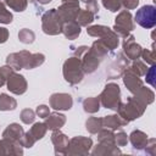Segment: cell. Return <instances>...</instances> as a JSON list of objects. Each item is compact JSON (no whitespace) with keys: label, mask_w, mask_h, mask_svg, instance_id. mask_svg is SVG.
Listing matches in <instances>:
<instances>
[{"label":"cell","mask_w":156,"mask_h":156,"mask_svg":"<svg viewBox=\"0 0 156 156\" xmlns=\"http://www.w3.org/2000/svg\"><path fill=\"white\" fill-rule=\"evenodd\" d=\"M130 69L136 74V76H144L145 73H146V71H147V68H146V66L141 62V61H139V60H136V61H134L133 62V65H132V67H130Z\"/></svg>","instance_id":"35"},{"label":"cell","mask_w":156,"mask_h":156,"mask_svg":"<svg viewBox=\"0 0 156 156\" xmlns=\"http://www.w3.org/2000/svg\"><path fill=\"white\" fill-rule=\"evenodd\" d=\"M6 84H7V89L16 95H21L27 90V82L24 77L15 72L6 79Z\"/></svg>","instance_id":"12"},{"label":"cell","mask_w":156,"mask_h":156,"mask_svg":"<svg viewBox=\"0 0 156 156\" xmlns=\"http://www.w3.org/2000/svg\"><path fill=\"white\" fill-rule=\"evenodd\" d=\"M84 72L82 69L80 57L73 56L69 57L63 63V77L69 84H77L83 79Z\"/></svg>","instance_id":"4"},{"label":"cell","mask_w":156,"mask_h":156,"mask_svg":"<svg viewBox=\"0 0 156 156\" xmlns=\"http://www.w3.org/2000/svg\"><path fill=\"white\" fill-rule=\"evenodd\" d=\"M135 98H138L143 104H145V105H149V104H151L152 101H154V93L150 90V89H147V88H144V87H141L139 90H136L135 93Z\"/></svg>","instance_id":"25"},{"label":"cell","mask_w":156,"mask_h":156,"mask_svg":"<svg viewBox=\"0 0 156 156\" xmlns=\"http://www.w3.org/2000/svg\"><path fill=\"white\" fill-rule=\"evenodd\" d=\"M4 4H6L7 6H10L12 10L15 11H23L27 7L28 0H2Z\"/></svg>","instance_id":"32"},{"label":"cell","mask_w":156,"mask_h":156,"mask_svg":"<svg viewBox=\"0 0 156 156\" xmlns=\"http://www.w3.org/2000/svg\"><path fill=\"white\" fill-rule=\"evenodd\" d=\"M94 21V13L89 10H79L76 17V22L79 26L87 27L88 24H90Z\"/></svg>","instance_id":"24"},{"label":"cell","mask_w":156,"mask_h":156,"mask_svg":"<svg viewBox=\"0 0 156 156\" xmlns=\"http://www.w3.org/2000/svg\"><path fill=\"white\" fill-rule=\"evenodd\" d=\"M141 55H143V57H144V60L147 62V63H150L151 66L152 65H155V50H151V51H149V50H143L141 51Z\"/></svg>","instance_id":"38"},{"label":"cell","mask_w":156,"mask_h":156,"mask_svg":"<svg viewBox=\"0 0 156 156\" xmlns=\"http://www.w3.org/2000/svg\"><path fill=\"white\" fill-rule=\"evenodd\" d=\"M102 4H104V6H105L107 10H110V11H112V12L118 11V10L122 7L119 0H102Z\"/></svg>","instance_id":"36"},{"label":"cell","mask_w":156,"mask_h":156,"mask_svg":"<svg viewBox=\"0 0 156 156\" xmlns=\"http://www.w3.org/2000/svg\"><path fill=\"white\" fill-rule=\"evenodd\" d=\"M66 122V117L61 113H52V115H49L48 117H45V122L44 124L46 126L48 129H51V130H57L60 129Z\"/></svg>","instance_id":"19"},{"label":"cell","mask_w":156,"mask_h":156,"mask_svg":"<svg viewBox=\"0 0 156 156\" xmlns=\"http://www.w3.org/2000/svg\"><path fill=\"white\" fill-rule=\"evenodd\" d=\"M61 32L68 38V39H76L80 33V26L74 21L63 22L61 27Z\"/></svg>","instance_id":"20"},{"label":"cell","mask_w":156,"mask_h":156,"mask_svg":"<svg viewBox=\"0 0 156 156\" xmlns=\"http://www.w3.org/2000/svg\"><path fill=\"white\" fill-rule=\"evenodd\" d=\"M128 122L126 119H123L119 115H110V116H106L102 118V127L104 128H107V129H111V130H115V129H118L123 126H126Z\"/></svg>","instance_id":"18"},{"label":"cell","mask_w":156,"mask_h":156,"mask_svg":"<svg viewBox=\"0 0 156 156\" xmlns=\"http://www.w3.org/2000/svg\"><path fill=\"white\" fill-rule=\"evenodd\" d=\"M18 39H20V41H22V43H24V44H30V43H33L34 39H35V34H34V32H32L30 29L24 28V29L20 30V33H18Z\"/></svg>","instance_id":"31"},{"label":"cell","mask_w":156,"mask_h":156,"mask_svg":"<svg viewBox=\"0 0 156 156\" xmlns=\"http://www.w3.org/2000/svg\"><path fill=\"white\" fill-rule=\"evenodd\" d=\"M126 67H128V61L126 60V57H123L122 55H118V58H117V61L115 62V65H112V67H111V73H110V78L112 79V78H115V73H116V69L118 68V72H119V74L124 71V68Z\"/></svg>","instance_id":"30"},{"label":"cell","mask_w":156,"mask_h":156,"mask_svg":"<svg viewBox=\"0 0 156 156\" xmlns=\"http://www.w3.org/2000/svg\"><path fill=\"white\" fill-rule=\"evenodd\" d=\"M85 127L91 133V134H95L98 133L100 129H102V118H98V117H90L87 123H85Z\"/></svg>","instance_id":"29"},{"label":"cell","mask_w":156,"mask_h":156,"mask_svg":"<svg viewBox=\"0 0 156 156\" xmlns=\"http://www.w3.org/2000/svg\"><path fill=\"white\" fill-rule=\"evenodd\" d=\"M128 141V138H127V134L124 132H118L115 134V144L117 146H124Z\"/></svg>","instance_id":"37"},{"label":"cell","mask_w":156,"mask_h":156,"mask_svg":"<svg viewBox=\"0 0 156 156\" xmlns=\"http://www.w3.org/2000/svg\"><path fill=\"white\" fill-rule=\"evenodd\" d=\"M0 155H22L20 141H15L7 138L0 140Z\"/></svg>","instance_id":"15"},{"label":"cell","mask_w":156,"mask_h":156,"mask_svg":"<svg viewBox=\"0 0 156 156\" xmlns=\"http://www.w3.org/2000/svg\"><path fill=\"white\" fill-rule=\"evenodd\" d=\"M83 108L85 112L89 113H95L100 108V99L98 98H88L83 101Z\"/></svg>","instance_id":"27"},{"label":"cell","mask_w":156,"mask_h":156,"mask_svg":"<svg viewBox=\"0 0 156 156\" xmlns=\"http://www.w3.org/2000/svg\"><path fill=\"white\" fill-rule=\"evenodd\" d=\"M93 145L90 138L85 136H74L68 141L66 155H87Z\"/></svg>","instance_id":"8"},{"label":"cell","mask_w":156,"mask_h":156,"mask_svg":"<svg viewBox=\"0 0 156 156\" xmlns=\"http://www.w3.org/2000/svg\"><path fill=\"white\" fill-rule=\"evenodd\" d=\"M5 82H6V79H5V78H4V77L0 74V87H1V85H2Z\"/></svg>","instance_id":"45"},{"label":"cell","mask_w":156,"mask_h":156,"mask_svg":"<svg viewBox=\"0 0 156 156\" xmlns=\"http://www.w3.org/2000/svg\"><path fill=\"white\" fill-rule=\"evenodd\" d=\"M79 10L80 9H79L78 0H62L60 7L56 11L63 23V22H68V21H74Z\"/></svg>","instance_id":"9"},{"label":"cell","mask_w":156,"mask_h":156,"mask_svg":"<svg viewBox=\"0 0 156 156\" xmlns=\"http://www.w3.org/2000/svg\"><path fill=\"white\" fill-rule=\"evenodd\" d=\"M101 60H102L101 56H99L91 48H88L85 50V52L80 56L83 72L84 73H91V72H94L98 68V66H99V63H100Z\"/></svg>","instance_id":"11"},{"label":"cell","mask_w":156,"mask_h":156,"mask_svg":"<svg viewBox=\"0 0 156 156\" xmlns=\"http://www.w3.org/2000/svg\"><path fill=\"white\" fill-rule=\"evenodd\" d=\"M145 76H146V82L150 83V84L154 87V85H155V80H154V78H155V65H152V66L149 68V71H146Z\"/></svg>","instance_id":"41"},{"label":"cell","mask_w":156,"mask_h":156,"mask_svg":"<svg viewBox=\"0 0 156 156\" xmlns=\"http://www.w3.org/2000/svg\"><path fill=\"white\" fill-rule=\"evenodd\" d=\"M21 119L23 123L26 124H29V123H33L34 119H35V113L33 110L30 108H24L22 112H21Z\"/></svg>","instance_id":"34"},{"label":"cell","mask_w":156,"mask_h":156,"mask_svg":"<svg viewBox=\"0 0 156 156\" xmlns=\"http://www.w3.org/2000/svg\"><path fill=\"white\" fill-rule=\"evenodd\" d=\"M113 154H121V151L117 149L116 144H110V143H100L99 145H96V147L93 151V155H113Z\"/></svg>","instance_id":"23"},{"label":"cell","mask_w":156,"mask_h":156,"mask_svg":"<svg viewBox=\"0 0 156 156\" xmlns=\"http://www.w3.org/2000/svg\"><path fill=\"white\" fill-rule=\"evenodd\" d=\"M41 27L44 33L50 34V35H56L61 33V27H62V21L57 15L56 9H51L46 11L43 17H41Z\"/></svg>","instance_id":"6"},{"label":"cell","mask_w":156,"mask_h":156,"mask_svg":"<svg viewBox=\"0 0 156 156\" xmlns=\"http://www.w3.org/2000/svg\"><path fill=\"white\" fill-rule=\"evenodd\" d=\"M88 34L91 37L100 38L99 40L107 48V50H113L118 46V35L105 26H91L87 29Z\"/></svg>","instance_id":"3"},{"label":"cell","mask_w":156,"mask_h":156,"mask_svg":"<svg viewBox=\"0 0 156 156\" xmlns=\"http://www.w3.org/2000/svg\"><path fill=\"white\" fill-rule=\"evenodd\" d=\"M9 38V30L6 28H0V44L5 43Z\"/></svg>","instance_id":"43"},{"label":"cell","mask_w":156,"mask_h":156,"mask_svg":"<svg viewBox=\"0 0 156 156\" xmlns=\"http://www.w3.org/2000/svg\"><path fill=\"white\" fill-rule=\"evenodd\" d=\"M33 1H37V2H39V4H41V5H45V4L50 2L51 0H33Z\"/></svg>","instance_id":"44"},{"label":"cell","mask_w":156,"mask_h":156,"mask_svg":"<svg viewBox=\"0 0 156 156\" xmlns=\"http://www.w3.org/2000/svg\"><path fill=\"white\" fill-rule=\"evenodd\" d=\"M119 2H121V6L126 7L127 10H132L138 6L139 0H119Z\"/></svg>","instance_id":"40"},{"label":"cell","mask_w":156,"mask_h":156,"mask_svg":"<svg viewBox=\"0 0 156 156\" xmlns=\"http://www.w3.org/2000/svg\"><path fill=\"white\" fill-rule=\"evenodd\" d=\"M72 96L66 93H56L50 98V106L55 110H69L72 107Z\"/></svg>","instance_id":"13"},{"label":"cell","mask_w":156,"mask_h":156,"mask_svg":"<svg viewBox=\"0 0 156 156\" xmlns=\"http://www.w3.org/2000/svg\"><path fill=\"white\" fill-rule=\"evenodd\" d=\"M44 61H45V56L43 54H30L26 50L10 54L6 58V63L11 66L13 69H21V68L32 69L40 66Z\"/></svg>","instance_id":"1"},{"label":"cell","mask_w":156,"mask_h":156,"mask_svg":"<svg viewBox=\"0 0 156 156\" xmlns=\"http://www.w3.org/2000/svg\"><path fill=\"white\" fill-rule=\"evenodd\" d=\"M46 130H48V128H46V126H45L44 123H34L33 127L28 130V133H29L30 136L37 141V140L41 139V138L45 135Z\"/></svg>","instance_id":"28"},{"label":"cell","mask_w":156,"mask_h":156,"mask_svg":"<svg viewBox=\"0 0 156 156\" xmlns=\"http://www.w3.org/2000/svg\"><path fill=\"white\" fill-rule=\"evenodd\" d=\"M17 106V102L13 98L9 96L7 94H0V110L1 111H10L15 110Z\"/></svg>","instance_id":"26"},{"label":"cell","mask_w":156,"mask_h":156,"mask_svg":"<svg viewBox=\"0 0 156 156\" xmlns=\"http://www.w3.org/2000/svg\"><path fill=\"white\" fill-rule=\"evenodd\" d=\"M123 49H124V54L127 55L128 58H132V60H138L140 56H141V46L139 44L135 43L134 40V37L133 35H128L124 38V41H123Z\"/></svg>","instance_id":"14"},{"label":"cell","mask_w":156,"mask_h":156,"mask_svg":"<svg viewBox=\"0 0 156 156\" xmlns=\"http://www.w3.org/2000/svg\"><path fill=\"white\" fill-rule=\"evenodd\" d=\"M23 129L20 124L17 123H12L10 124L2 133V136L4 138H7V139H11V140H15V141H20V139L22 138L23 135Z\"/></svg>","instance_id":"21"},{"label":"cell","mask_w":156,"mask_h":156,"mask_svg":"<svg viewBox=\"0 0 156 156\" xmlns=\"http://www.w3.org/2000/svg\"><path fill=\"white\" fill-rule=\"evenodd\" d=\"M135 21L144 28H152L156 23V10L152 5L143 6L136 11Z\"/></svg>","instance_id":"10"},{"label":"cell","mask_w":156,"mask_h":156,"mask_svg":"<svg viewBox=\"0 0 156 156\" xmlns=\"http://www.w3.org/2000/svg\"><path fill=\"white\" fill-rule=\"evenodd\" d=\"M134 29V23L132 20V15L129 11L123 10L118 13L115 22V30L117 35H121L123 38L128 37L129 33Z\"/></svg>","instance_id":"7"},{"label":"cell","mask_w":156,"mask_h":156,"mask_svg":"<svg viewBox=\"0 0 156 156\" xmlns=\"http://www.w3.org/2000/svg\"><path fill=\"white\" fill-rule=\"evenodd\" d=\"M37 115H38L39 117H43V118L48 117V116L50 115L49 107L45 106V105H40V106H38V107H37Z\"/></svg>","instance_id":"42"},{"label":"cell","mask_w":156,"mask_h":156,"mask_svg":"<svg viewBox=\"0 0 156 156\" xmlns=\"http://www.w3.org/2000/svg\"><path fill=\"white\" fill-rule=\"evenodd\" d=\"M123 82H124L126 87L128 88V90L130 93H133V94L143 87V82L140 80L139 76H136L130 68L124 72V74H123Z\"/></svg>","instance_id":"17"},{"label":"cell","mask_w":156,"mask_h":156,"mask_svg":"<svg viewBox=\"0 0 156 156\" xmlns=\"http://www.w3.org/2000/svg\"><path fill=\"white\" fill-rule=\"evenodd\" d=\"M51 141L55 146V154H62V155H66V151H67V146H68V138L61 133L58 129L55 130L51 135Z\"/></svg>","instance_id":"16"},{"label":"cell","mask_w":156,"mask_h":156,"mask_svg":"<svg viewBox=\"0 0 156 156\" xmlns=\"http://www.w3.org/2000/svg\"><path fill=\"white\" fill-rule=\"evenodd\" d=\"M119 94H121V91H119V87L117 84H115V83L107 84L99 96L101 105L106 108H111V110L117 111L118 105L121 104Z\"/></svg>","instance_id":"5"},{"label":"cell","mask_w":156,"mask_h":156,"mask_svg":"<svg viewBox=\"0 0 156 156\" xmlns=\"http://www.w3.org/2000/svg\"><path fill=\"white\" fill-rule=\"evenodd\" d=\"M145 107H146V105L143 104L138 98L130 96V98L127 100L126 104H122V102H121V104L118 105L117 111H118V115H119L123 119H126L127 122H129V121H132V119L139 118V117L144 113Z\"/></svg>","instance_id":"2"},{"label":"cell","mask_w":156,"mask_h":156,"mask_svg":"<svg viewBox=\"0 0 156 156\" xmlns=\"http://www.w3.org/2000/svg\"><path fill=\"white\" fill-rule=\"evenodd\" d=\"M11 21H12V15H11V12L6 10L4 1L0 0V22L7 24V23H11Z\"/></svg>","instance_id":"33"},{"label":"cell","mask_w":156,"mask_h":156,"mask_svg":"<svg viewBox=\"0 0 156 156\" xmlns=\"http://www.w3.org/2000/svg\"><path fill=\"white\" fill-rule=\"evenodd\" d=\"M130 143L134 149H145L147 144V135L140 130H134L130 135Z\"/></svg>","instance_id":"22"},{"label":"cell","mask_w":156,"mask_h":156,"mask_svg":"<svg viewBox=\"0 0 156 156\" xmlns=\"http://www.w3.org/2000/svg\"><path fill=\"white\" fill-rule=\"evenodd\" d=\"M84 4H85V6H87V10H89V11H91L94 15L99 11V6H98V2L95 1V0H82Z\"/></svg>","instance_id":"39"}]
</instances>
